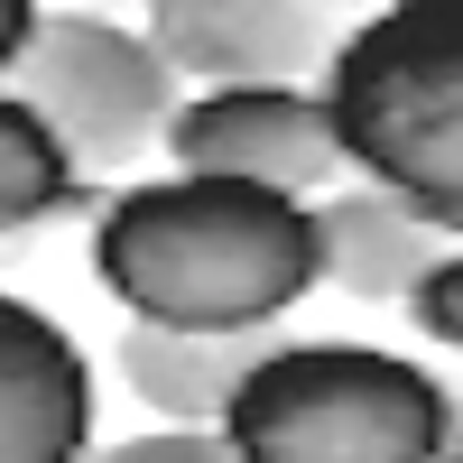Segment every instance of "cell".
<instances>
[{"mask_svg":"<svg viewBox=\"0 0 463 463\" xmlns=\"http://www.w3.org/2000/svg\"><path fill=\"white\" fill-rule=\"evenodd\" d=\"M167 158L213 167V176H250V185H279V195L316 204L343 176V139H334L325 84H204V93L176 102Z\"/></svg>","mask_w":463,"mask_h":463,"instance_id":"5b68a950","label":"cell"},{"mask_svg":"<svg viewBox=\"0 0 463 463\" xmlns=\"http://www.w3.org/2000/svg\"><path fill=\"white\" fill-rule=\"evenodd\" d=\"M343 167L463 232V0H390L325 65Z\"/></svg>","mask_w":463,"mask_h":463,"instance_id":"3957f363","label":"cell"},{"mask_svg":"<svg viewBox=\"0 0 463 463\" xmlns=\"http://www.w3.org/2000/svg\"><path fill=\"white\" fill-rule=\"evenodd\" d=\"M28 28H37V0H0V74H10V56L28 47Z\"/></svg>","mask_w":463,"mask_h":463,"instance_id":"4fadbf2b","label":"cell"},{"mask_svg":"<svg viewBox=\"0 0 463 463\" xmlns=\"http://www.w3.org/2000/svg\"><path fill=\"white\" fill-rule=\"evenodd\" d=\"M93 185L84 158L37 121V111L0 84V232H28V222H56V213H84Z\"/></svg>","mask_w":463,"mask_h":463,"instance_id":"30bf717a","label":"cell"},{"mask_svg":"<svg viewBox=\"0 0 463 463\" xmlns=\"http://www.w3.org/2000/svg\"><path fill=\"white\" fill-rule=\"evenodd\" d=\"M445 463H463V436H454V454H445Z\"/></svg>","mask_w":463,"mask_h":463,"instance_id":"5bb4252c","label":"cell"},{"mask_svg":"<svg viewBox=\"0 0 463 463\" xmlns=\"http://www.w3.org/2000/svg\"><path fill=\"white\" fill-rule=\"evenodd\" d=\"M84 463H241L222 427H148V436H121V445H93Z\"/></svg>","mask_w":463,"mask_h":463,"instance_id":"8fae6325","label":"cell"},{"mask_svg":"<svg viewBox=\"0 0 463 463\" xmlns=\"http://www.w3.org/2000/svg\"><path fill=\"white\" fill-rule=\"evenodd\" d=\"M269 343H279V325H148V316H130L121 343H111V371L167 427H222V408L269 362Z\"/></svg>","mask_w":463,"mask_h":463,"instance_id":"9c48e42d","label":"cell"},{"mask_svg":"<svg viewBox=\"0 0 463 463\" xmlns=\"http://www.w3.org/2000/svg\"><path fill=\"white\" fill-rule=\"evenodd\" d=\"M222 436L241 445V463H445L463 408L408 353L279 334L241 399L222 408Z\"/></svg>","mask_w":463,"mask_h":463,"instance_id":"7a4b0ae2","label":"cell"},{"mask_svg":"<svg viewBox=\"0 0 463 463\" xmlns=\"http://www.w3.org/2000/svg\"><path fill=\"white\" fill-rule=\"evenodd\" d=\"M463 241V232L427 204L390 195V185H325L316 195V250H325V288L353 306H408L417 279Z\"/></svg>","mask_w":463,"mask_h":463,"instance_id":"ba28073f","label":"cell"},{"mask_svg":"<svg viewBox=\"0 0 463 463\" xmlns=\"http://www.w3.org/2000/svg\"><path fill=\"white\" fill-rule=\"evenodd\" d=\"M408 325L427 334V343H445V353H463V241L417 279V297H408Z\"/></svg>","mask_w":463,"mask_h":463,"instance_id":"7c38bea8","label":"cell"},{"mask_svg":"<svg viewBox=\"0 0 463 463\" xmlns=\"http://www.w3.org/2000/svg\"><path fill=\"white\" fill-rule=\"evenodd\" d=\"M148 47L176 84H306L325 74L343 28L325 0H148Z\"/></svg>","mask_w":463,"mask_h":463,"instance_id":"8992f818","label":"cell"},{"mask_svg":"<svg viewBox=\"0 0 463 463\" xmlns=\"http://www.w3.org/2000/svg\"><path fill=\"white\" fill-rule=\"evenodd\" d=\"M93 454V362L47 306L0 288V463Z\"/></svg>","mask_w":463,"mask_h":463,"instance_id":"52a82bcc","label":"cell"},{"mask_svg":"<svg viewBox=\"0 0 463 463\" xmlns=\"http://www.w3.org/2000/svg\"><path fill=\"white\" fill-rule=\"evenodd\" d=\"M93 269L148 325H288V306L325 288L316 204L213 167L121 185L93 213Z\"/></svg>","mask_w":463,"mask_h":463,"instance_id":"6da1fadb","label":"cell"},{"mask_svg":"<svg viewBox=\"0 0 463 463\" xmlns=\"http://www.w3.org/2000/svg\"><path fill=\"white\" fill-rule=\"evenodd\" d=\"M37 121L84 167H121L158 148L176 121V65L148 47V28H121L102 10H37L28 47L0 74Z\"/></svg>","mask_w":463,"mask_h":463,"instance_id":"277c9868","label":"cell"}]
</instances>
